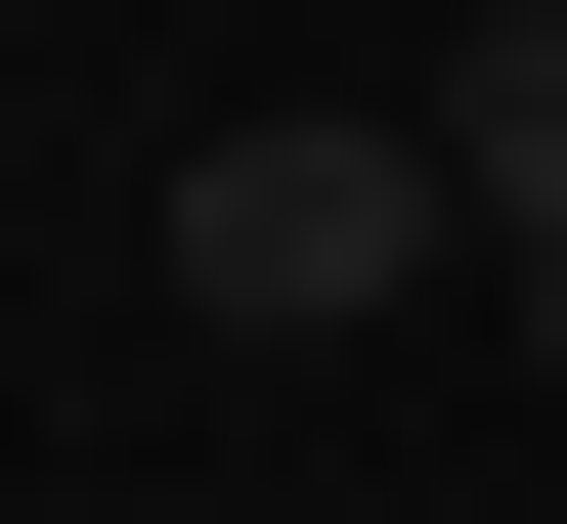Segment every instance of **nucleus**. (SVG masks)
Listing matches in <instances>:
<instances>
[{
    "instance_id": "nucleus-1",
    "label": "nucleus",
    "mask_w": 567,
    "mask_h": 524,
    "mask_svg": "<svg viewBox=\"0 0 567 524\" xmlns=\"http://www.w3.org/2000/svg\"><path fill=\"white\" fill-rule=\"evenodd\" d=\"M436 219H481V132H393V88H262V132H175V350H393Z\"/></svg>"
},
{
    "instance_id": "nucleus-2",
    "label": "nucleus",
    "mask_w": 567,
    "mask_h": 524,
    "mask_svg": "<svg viewBox=\"0 0 567 524\" xmlns=\"http://www.w3.org/2000/svg\"><path fill=\"white\" fill-rule=\"evenodd\" d=\"M436 132H481V306H524V393H567V0L436 44Z\"/></svg>"
}]
</instances>
